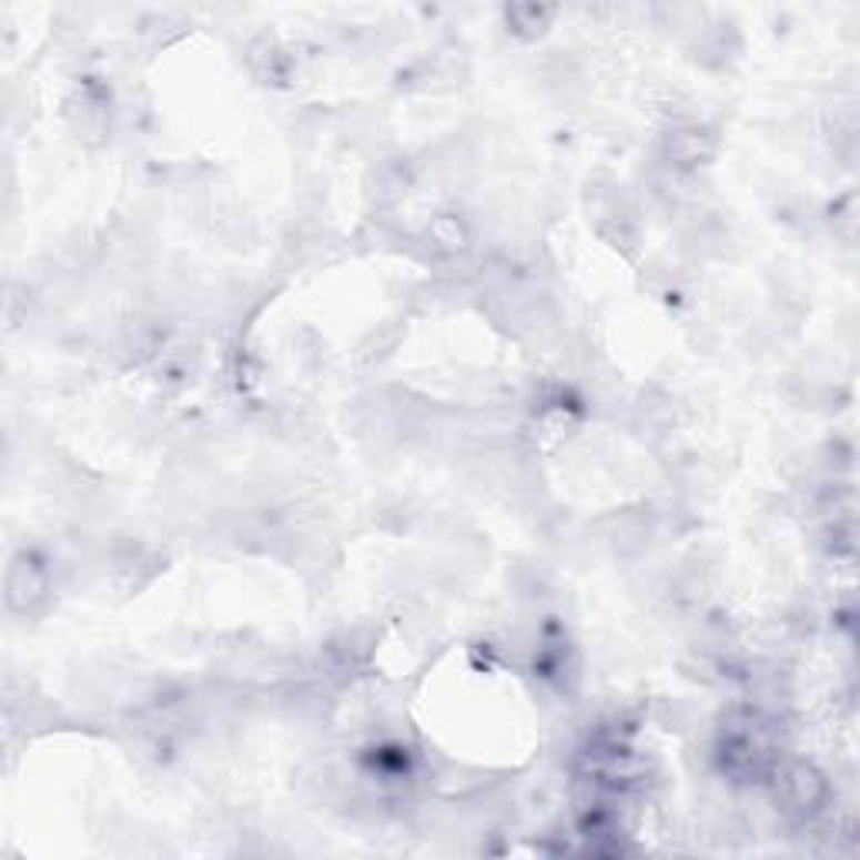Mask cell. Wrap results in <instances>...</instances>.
<instances>
[{
    "instance_id": "obj_3",
    "label": "cell",
    "mask_w": 860,
    "mask_h": 860,
    "mask_svg": "<svg viewBox=\"0 0 860 860\" xmlns=\"http://www.w3.org/2000/svg\"><path fill=\"white\" fill-rule=\"evenodd\" d=\"M431 239H434L437 250H444V253H464V245H467V232H464V225H461L457 215H441V219H434Z\"/></svg>"
},
{
    "instance_id": "obj_2",
    "label": "cell",
    "mask_w": 860,
    "mask_h": 860,
    "mask_svg": "<svg viewBox=\"0 0 860 860\" xmlns=\"http://www.w3.org/2000/svg\"><path fill=\"white\" fill-rule=\"evenodd\" d=\"M783 790H787L790 803L800 807V810H817L823 803V797H827L823 777L813 767H807V763H797V767H790L783 773Z\"/></svg>"
},
{
    "instance_id": "obj_1",
    "label": "cell",
    "mask_w": 860,
    "mask_h": 860,
    "mask_svg": "<svg viewBox=\"0 0 860 860\" xmlns=\"http://www.w3.org/2000/svg\"><path fill=\"white\" fill-rule=\"evenodd\" d=\"M44 591H48L44 571H41L34 561L18 558L14 568H11V575H8V601H11V608L28 611V608H34L38 601H44Z\"/></svg>"
}]
</instances>
